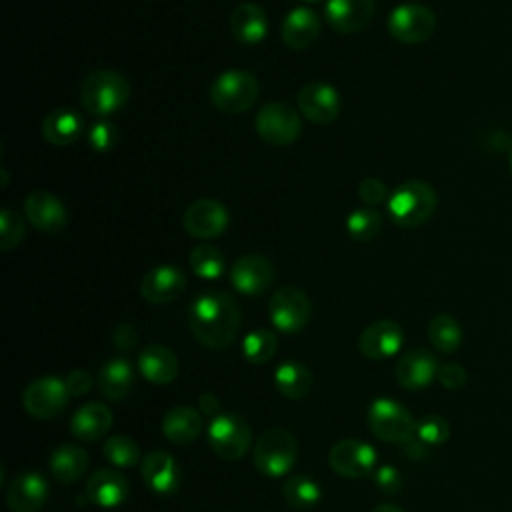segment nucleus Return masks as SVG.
<instances>
[{
    "mask_svg": "<svg viewBox=\"0 0 512 512\" xmlns=\"http://www.w3.org/2000/svg\"><path fill=\"white\" fill-rule=\"evenodd\" d=\"M240 320L236 300L220 290L202 292L188 308L190 332L210 350L228 348L240 330Z\"/></svg>",
    "mask_w": 512,
    "mask_h": 512,
    "instance_id": "1",
    "label": "nucleus"
},
{
    "mask_svg": "<svg viewBox=\"0 0 512 512\" xmlns=\"http://www.w3.org/2000/svg\"><path fill=\"white\" fill-rule=\"evenodd\" d=\"M130 98V82L116 70H94L80 86V104L94 116H108L120 110Z\"/></svg>",
    "mask_w": 512,
    "mask_h": 512,
    "instance_id": "2",
    "label": "nucleus"
},
{
    "mask_svg": "<svg viewBox=\"0 0 512 512\" xmlns=\"http://www.w3.org/2000/svg\"><path fill=\"white\" fill-rule=\"evenodd\" d=\"M434 210L436 192L424 180H406L388 198V216L402 228L424 224Z\"/></svg>",
    "mask_w": 512,
    "mask_h": 512,
    "instance_id": "3",
    "label": "nucleus"
},
{
    "mask_svg": "<svg viewBox=\"0 0 512 512\" xmlns=\"http://www.w3.org/2000/svg\"><path fill=\"white\" fill-rule=\"evenodd\" d=\"M298 456V442L286 428H270L262 432L254 446V466L268 478L288 474Z\"/></svg>",
    "mask_w": 512,
    "mask_h": 512,
    "instance_id": "4",
    "label": "nucleus"
},
{
    "mask_svg": "<svg viewBox=\"0 0 512 512\" xmlns=\"http://www.w3.org/2000/svg\"><path fill=\"white\" fill-rule=\"evenodd\" d=\"M366 422L376 438L392 444H404L416 432V420L410 410L392 398L372 400Z\"/></svg>",
    "mask_w": 512,
    "mask_h": 512,
    "instance_id": "5",
    "label": "nucleus"
},
{
    "mask_svg": "<svg viewBox=\"0 0 512 512\" xmlns=\"http://www.w3.org/2000/svg\"><path fill=\"white\" fill-rule=\"evenodd\" d=\"M258 98V80L248 70H224L210 86L212 104L226 114L248 110Z\"/></svg>",
    "mask_w": 512,
    "mask_h": 512,
    "instance_id": "6",
    "label": "nucleus"
},
{
    "mask_svg": "<svg viewBox=\"0 0 512 512\" xmlns=\"http://www.w3.org/2000/svg\"><path fill=\"white\" fill-rule=\"evenodd\" d=\"M206 434L212 452L222 460L242 458L252 444V430L248 422L234 412H220L210 418Z\"/></svg>",
    "mask_w": 512,
    "mask_h": 512,
    "instance_id": "7",
    "label": "nucleus"
},
{
    "mask_svg": "<svg viewBox=\"0 0 512 512\" xmlns=\"http://www.w3.org/2000/svg\"><path fill=\"white\" fill-rule=\"evenodd\" d=\"M436 30V14L418 2L398 4L388 16V32L404 44L426 42Z\"/></svg>",
    "mask_w": 512,
    "mask_h": 512,
    "instance_id": "8",
    "label": "nucleus"
},
{
    "mask_svg": "<svg viewBox=\"0 0 512 512\" xmlns=\"http://www.w3.org/2000/svg\"><path fill=\"white\" fill-rule=\"evenodd\" d=\"M254 128L264 142L272 146H286L300 136L302 120L292 106L284 102H268L258 110Z\"/></svg>",
    "mask_w": 512,
    "mask_h": 512,
    "instance_id": "9",
    "label": "nucleus"
},
{
    "mask_svg": "<svg viewBox=\"0 0 512 512\" xmlns=\"http://www.w3.org/2000/svg\"><path fill=\"white\" fill-rule=\"evenodd\" d=\"M268 314H270L272 324L280 332L296 334V332L304 330L306 324L310 322L312 304H310L306 292H302L300 288L282 286L272 294Z\"/></svg>",
    "mask_w": 512,
    "mask_h": 512,
    "instance_id": "10",
    "label": "nucleus"
},
{
    "mask_svg": "<svg viewBox=\"0 0 512 512\" xmlns=\"http://www.w3.org/2000/svg\"><path fill=\"white\" fill-rule=\"evenodd\" d=\"M68 398L70 392L66 388V380H60L56 376H42L26 386L22 394V404L30 416L38 420H48L58 416L66 408Z\"/></svg>",
    "mask_w": 512,
    "mask_h": 512,
    "instance_id": "11",
    "label": "nucleus"
},
{
    "mask_svg": "<svg viewBox=\"0 0 512 512\" xmlns=\"http://www.w3.org/2000/svg\"><path fill=\"white\" fill-rule=\"evenodd\" d=\"M378 454L374 446L362 440H340L330 448L328 464L342 478H364L376 466Z\"/></svg>",
    "mask_w": 512,
    "mask_h": 512,
    "instance_id": "12",
    "label": "nucleus"
},
{
    "mask_svg": "<svg viewBox=\"0 0 512 512\" xmlns=\"http://www.w3.org/2000/svg\"><path fill=\"white\" fill-rule=\"evenodd\" d=\"M228 220L230 216L226 206L214 198H200L192 202L182 216L184 230L200 240L220 236L228 228Z\"/></svg>",
    "mask_w": 512,
    "mask_h": 512,
    "instance_id": "13",
    "label": "nucleus"
},
{
    "mask_svg": "<svg viewBox=\"0 0 512 512\" xmlns=\"http://www.w3.org/2000/svg\"><path fill=\"white\" fill-rule=\"evenodd\" d=\"M274 280V268L262 254H246L230 266V284L246 296H258Z\"/></svg>",
    "mask_w": 512,
    "mask_h": 512,
    "instance_id": "14",
    "label": "nucleus"
},
{
    "mask_svg": "<svg viewBox=\"0 0 512 512\" xmlns=\"http://www.w3.org/2000/svg\"><path fill=\"white\" fill-rule=\"evenodd\" d=\"M140 474L144 484L156 494V496H172L176 494L180 486V468L176 458L166 450H150L142 464Z\"/></svg>",
    "mask_w": 512,
    "mask_h": 512,
    "instance_id": "15",
    "label": "nucleus"
},
{
    "mask_svg": "<svg viewBox=\"0 0 512 512\" xmlns=\"http://www.w3.org/2000/svg\"><path fill=\"white\" fill-rule=\"evenodd\" d=\"M300 112L314 124H330L340 114V94L332 84L308 82L298 92Z\"/></svg>",
    "mask_w": 512,
    "mask_h": 512,
    "instance_id": "16",
    "label": "nucleus"
},
{
    "mask_svg": "<svg viewBox=\"0 0 512 512\" xmlns=\"http://www.w3.org/2000/svg\"><path fill=\"white\" fill-rule=\"evenodd\" d=\"M186 288V274L172 264H160L148 270L140 280V296L150 304H168Z\"/></svg>",
    "mask_w": 512,
    "mask_h": 512,
    "instance_id": "17",
    "label": "nucleus"
},
{
    "mask_svg": "<svg viewBox=\"0 0 512 512\" xmlns=\"http://www.w3.org/2000/svg\"><path fill=\"white\" fill-rule=\"evenodd\" d=\"M24 214L34 228L46 234H56L68 224L66 206L52 192L34 190L24 200Z\"/></svg>",
    "mask_w": 512,
    "mask_h": 512,
    "instance_id": "18",
    "label": "nucleus"
},
{
    "mask_svg": "<svg viewBox=\"0 0 512 512\" xmlns=\"http://www.w3.org/2000/svg\"><path fill=\"white\" fill-rule=\"evenodd\" d=\"M376 14V0H328L324 8L326 22L342 34L360 32Z\"/></svg>",
    "mask_w": 512,
    "mask_h": 512,
    "instance_id": "19",
    "label": "nucleus"
},
{
    "mask_svg": "<svg viewBox=\"0 0 512 512\" xmlns=\"http://www.w3.org/2000/svg\"><path fill=\"white\" fill-rule=\"evenodd\" d=\"M438 360L426 348H412L396 364V380L406 390H422L438 376Z\"/></svg>",
    "mask_w": 512,
    "mask_h": 512,
    "instance_id": "20",
    "label": "nucleus"
},
{
    "mask_svg": "<svg viewBox=\"0 0 512 512\" xmlns=\"http://www.w3.org/2000/svg\"><path fill=\"white\" fill-rule=\"evenodd\" d=\"M404 342L400 324L394 320H378L366 326L358 338L360 352L370 360H384L394 356Z\"/></svg>",
    "mask_w": 512,
    "mask_h": 512,
    "instance_id": "21",
    "label": "nucleus"
},
{
    "mask_svg": "<svg viewBox=\"0 0 512 512\" xmlns=\"http://www.w3.org/2000/svg\"><path fill=\"white\" fill-rule=\"evenodd\" d=\"M48 482L38 472L18 474L6 492V504L12 512H40L48 498Z\"/></svg>",
    "mask_w": 512,
    "mask_h": 512,
    "instance_id": "22",
    "label": "nucleus"
},
{
    "mask_svg": "<svg viewBox=\"0 0 512 512\" xmlns=\"http://www.w3.org/2000/svg\"><path fill=\"white\" fill-rule=\"evenodd\" d=\"M128 492V480L114 468H98L86 482L88 500L100 508L120 506L128 498Z\"/></svg>",
    "mask_w": 512,
    "mask_h": 512,
    "instance_id": "23",
    "label": "nucleus"
},
{
    "mask_svg": "<svg viewBox=\"0 0 512 512\" xmlns=\"http://www.w3.org/2000/svg\"><path fill=\"white\" fill-rule=\"evenodd\" d=\"M320 32H322V22L312 8L298 6L284 16L282 40L286 46L294 50H304L312 46L318 40Z\"/></svg>",
    "mask_w": 512,
    "mask_h": 512,
    "instance_id": "24",
    "label": "nucleus"
},
{
    "mask_svg": "<svg viewBox=\"0 0 512 512\" xmlns=\"http://www.w3.org/2000/svg\"><path fill=\"white\" fill-rule=\"evenodd\" d=\"M112 412L102 402L82 404L70 418V432L82 442H94L112 428Z\"/></svg>",
    "mask_w": 512,
    "mask_h": 512,
    "instance_id": "25",
    "label": "nucleus"
},
{
    "mask_svg": "<svg viewBox=\"0 0 512 512\" xmlns=\"http://www.w3.org/2000/svg\"><path fill=\"white\" fill-rule=\"evenodd\" d=\"M138 370L148 382L166 386L178 376V358L162 344H148L138 354Z\"/></svg>",
    "mask_w": 512,
    "mask_h": 512,
    "instance_id": "26",
    "label": "nucleus"
},
{
    "mask_svg": "<svg viewBox=\"0 0 512 512\" xmlns=\"http://www.w3.org/2000/svg\"><path fill=\"white\" fill-rule=\"evenodd\" d=\"M232 36L242 44H260L268 34V16L256 2H242L230 16Z\"/></svg>",
    "mask_w": 512,
    "mask_h": 512,
    "instance_id": "27",
    "label": "nucleus"
},
{
    "mask_svg": "<svg viewBox=\"0 0 512 512\" xmlns=\"http://www.w3.org/2000/svg\"><path fill=\"white\" fill-rule=\"evenodd\" d=\"M96 382H98V388L104 398L120 402L130 394V390L134 386V368H132L130 360H126L122 356L110 358L98 370Z\"/></svg>",
    "mask_w": 512,
    "mask_h": 512,
    "instance_id": "28",
    "label": "nucleus"
},
{
    "mask_svg": "<svg viewBox=\"0 0 512 512\" xmlns=\"http://www.w3.org/2000/svg\"><path fill=\"white\" fill-rule=\"evenodd\" d=\"M204 428L202 414L192 406H174L162 418V434L172 444L194 442Z\"/></svg>",
    "mask_w": 512,
    "mask_h": 512,
    "instance_id": "29",
    "label": "nucleus"
},
{
    "mask_svg": "<svg viewBox=\"0 0 512 512\" xmlns=\"http://www.w3.org/2000/svg\"><path fill=\"white\" fill-rule=\"evenodd\" d=\"M84 118L72 108H56L42 122V136L54 146H68L82 134Z\"/></svg>",
    "mask_w": 512,
    "mask_h": 512,
    "instance_id": "30",
    "label": "nucleus"
},
{
    "mask_svg": "<svg viewBox=\"0 0 512 512\" xmlns=\"http://www.w3.org/2000/svg\"><path fill=\"white\" fill-rule=\"evenodd\" d=\"M90 458L84 448L76 444H60L50 454V472L64 484H74L88 470Z\"/></svg>",
    "mask_w": 512,
    "mask_h": 512,
    "instance_id": "31",
    "label": "nucleus"
},
{
    "mask_svg": "<svg viewBox=\"0 0 512 512\" xmlns=\"http://www.w3.org/2000/svg\"><path fill=\"white\" fill-rule=\"evenodd\" d=\"M274 384L288 400H302L312 390V374L302 362L288 360L276 368Z\"/></svg>",
    "mask_w": 512,
    "mask_h": 512,
    "instance_id": "32",
    "label": "nucleus"
},
{
    "mask_svg": "<svg viewBox=\"0 0 512 512\" xmlns=\"http://www.w3.org/2000/svg\"><path fill=\"white\" fill-rule=\"evenodd\" d=\"M428 338L438 352L452 354L460 348L462 328L454 316L438 314L428 324Z\"/></svg>",
    "mask_w": 512,
    "mask_h": 512,
    "instance_id": "33",
    "label": "nucleus"
},
{
    "mask_svg": "<svg viewBox=\"0 0 512 512\" xmlns=\"http://www.w3.org/2000/svg\"><path fill=\"white\" fill-rule=\"evenodd\" d=\"M188 260H190L192 272L204 280H218L226 270L224 252L212 244L194 246Z\"/></svg>",
    "mask_w": 512,
    "mask_h": 512,
    "instance_id": "34",
    "label": "nucleus"
},
{
    "mask_svg": "<svg viewBox=\"0 0 512 512\" xmlns=\"http://www.w3.org/2000/svg\"><path fill=\"white\" fill-rule=\"evenodd\" d=\"M286 502L296 510H310L322 498V488L310 476H292L282 484Z\"/></svg>",
    "mask_w": 512,
    "mask_h": 512,
    "instance_id": "35",
    "label": "nucleus"
},
{
    "mask_svg": "<svg viewBox=\"0 0 512 512\" xmlns=\"http://www.w3.org/2000/svg\"><path fill=\"white\" fill-rule=\"evenodd\" d=\"M278 348L276 334L266 328L252 330L242 340V354L250 364H266Z\"/></svg>",
    "mask_w": 512,
    "mask_h": 512,
    "instance_id": "36",
    "label": "nucleus"
},
{
    "mask_svg": "<svg viewBox=\"0 0 512 512\" xmlns=\"http://www.w3.org/2000/svg\"><path fill=\"white\" fill-rule=\"evenodd\" d=\"M380 228H382V214L372 206L356 208L346 218V230L358 242H368L376 238Z\"/></svg>",
    "mask_w": 512,
    "mask_h": 512,
    "instance_id": "37",
    "label": "nucleus"
},
{
    "mask_svg": "<svg viewBox=\"0 0 512 512\" xmlns=\"http://www.w3.org/2000/svg\"><path fill=\"white\" fill-rule=\"evenodd\" d=\"M102 452L104 458L118 468H130L140 462V446L126 434H112L106 438Z\"/></svg>",
    "mask_w": 512,
    "mask_h": 512,
    "instance_id": "38",
    "label": "nucleus"
},
{
    "mask_svg": "<svg viewBox=\"0 0 512 512\" xmlns=\"http://www.w3.org/2000/svg\"><path fill=\"white\" fill-rule=\"evenodd\" d=\"M448 436H450V424L446 422V418H442L438 414H428L416 422L414 438L420 440L428 448L444 444L448 440Z\"/></svg>",
    "mask_w": 512,
    "mask_h": 512,
    "instance_id": "39",
    "label": "nucleus"
},
{
    "mask_svg": "<svg viewBox=\"0 0 512 512\" xmlns=\"http://www.w3.org/2000/svg\"><path fill=\"white\" fill-rule=\"evenodd\" d=\"M24 234H26V226L22 216L10 208H2L0 210V248L4 252L16 248L22 242Z\"/></svg>",
    "mask_w": 512,
    "mask_h": 512,
    "instance_id": "40",
    "label": "nucleus"
},
{
    "mask_svg": "<svg viewBox=\"0 0 512 512\" xmlns=\"http://www.w3.org/2000/svg\"><path fill=\"white\" fill-rule=\"evenodd\" d=\"M118 142V128L108 120H98L90 126L88 144L94 152H110Z\"/></svg>",
    "mask_w": 512,
    "mask_h": 512,
    "instance_id": "41",
    "label": "nucleus"
},
{
    "mask_svg": "<svg viewBox=\"0 0 512 512\" xmlns=\"http://www.w3.org/2000/svg\"><path fill=\"white\" fill-rule=\"evenodd\" d=\"M358 196L364 204L376 206V204H382L384 200L388 202V188L380 178H364L358 184Z\"/></svg>",
    "mask_w": 512,
    "mask_h": 512,
    "instance_id": "42",
    "label": "nucleus"
},
{
    "mask_svg": "<svg viewBox=\"0 0 512 512\" xmlns=\"http://www.w3.org/2000/svg\"><path fill=\"white\" fill-rule=\"evenodd\" d=\"M374 484L384 494H398L400 488H402V476H400V472L394 466L382 464L374 472Z\"/></svg>",
    "mask_w": 512,
    "mask_h": 512,
    "instance_id": "43",
    "label": "nucleus"
},
{
    "mask_svg": "<svg viewBox=\"0 0 512 512\" xmlns=\"http://www.w3.org/2000/svg\"><path fill=\"white\" fill-rule=\"evenodd\" d=\"M438 382L444 386V388H448V390H460L464 384H466V380H468V374H466V370L460 366V364H454V362H450V364H444V366H440L438 368Z\"/></svg>",
    "mask_w": 512,
    "mask_h": 512,
    "instance_id": "44",
    "label": "nucleus"
},
{
    "mask_svg": "<svg viewBox=\"0 0 512 512\" xmlns=\"http://www.w3.org/2000/svg\"><path fill=\"white\" fill-rule=\"evenodd\" d=\"M138 342V330L128 324V322H122L114 328L112 332V344L120 350V352H130Z\"/></svg>",
    "mask_w": 512,
    "mask_h": 512,
    "instance_id": "45",
    "label": "nucleus"
},
{
    "mask_svg": "<svg viewBox=\"0 0 512 512\" xmlns=\"http://www.w3.org/2000/svg\"><path fill=\"white\" fill-rule=\"evenodd\" d=\"M92 376L90 372L86 370H72L68 376H66V388L70 392V396H84L86 392H90L92 388Z\"/></svg>",
    "mask_w": 512,
    "mask_h": 512,
    "instance_id": "46",
    "label": "nucleus"
},
{
    "mask_svg": "<svg viewBox=\"0 0 512 512\" xmlns=\"http://www.w3.org/2000/svg\"><path fill=\"white\" fill-rule=\"evenodd\" d=\"M198 404H200V412H202L204 416L214 418V416L220 414V400H218V396H214V394H202L200 400H198Z\"/></svg>",
    "mask_w": 512,
    "mask_h": 512,
    "instance_id": "47",
    "label": "nucleus"
},
{
    "mask_svg": "<svg viewBox=\"0 0 512 512\" xmlns=\"http://www.w3.org/2000/svg\"><path fill=\"white\" fill-rule=\"evenodd\" d=\"M404 454L408 456V458H412V460H420V458H424V456H428V452H430V448L428 446H424L420 440H416L414 436L408 440V442H404Z\"/></svg>",
    "mask_w": 512,
    "mask_h": 512,
    "instance_id": "48",
    "label": "nucleus"
},
{
    "mask_svg": "<svg viewBox=\"0 0 512 512\" xmlns=\"http://www.w3.org/2000/svg\"><path fill=\"white\" fill-rule=\"evenodd\" d=\"M372 512H404L402 508H398L396 504H390V502H382V504H378Z\"/></svg>",
    "mask_w": 512,
    "mask_h": 512,
    "instance_id": "49",
    "label": "nucleus"
},
{
    "mask_svg": "<svg viewBox=\"0 0 512 512\" xmlns=\"http://www.w3.org/2000/svg\"><path fill=\"white\" fill-rule=\"evenodd\" d=\"M508 162H510V170H512V142H510V148H508Z\"/></svg>",
    "mask_w": 512,
    "mask_h": 512,
    "instance_id": "50",
    "label": "nucleus"
},
{
    "mask_svg": "<svg viewBox=\"0 0 512 512\" xmlns=\"http://www.w3.org/2000/svg\"><path fill=\"white\" fill-rule=\"evenodd\" d=\"M302 2H320V0H302ZM328 2V0H326Z\"/></svg>",
    "mask_w": 512,
    "mask_h": 512,
    "instance_id": "51",
    "label": "nucleus"
}]
</instances>
